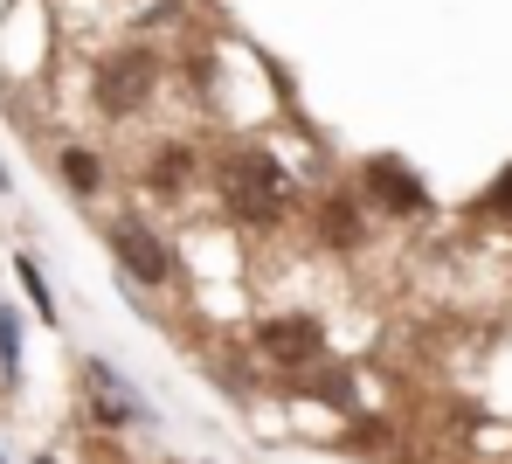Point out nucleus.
I'll return each mask as SVG.
<instances>
[{"mask_svg": "<svg viewBox=\"0 0 512 464\" xmlns=\"http://www.w3.org/2000/svg\"><path fill=\"white\" fill-rule=\"evenodd\" d=\"M222 208L243 222H277L291 208V181L263 146H229L222 153Z\"/></svg>", "mask_w": 512, "mask_h": 464, "instance_id": "nucleus-1", "label": "nucleus"}, {"mask_svg": "<svg viewBox=\"0 0 512 464\" xmlns=\"http://www.w3.org/2000/svg\"><path fill=\"white\" fill-rule=\"evenodd\" d=\"M160 91V56L153 49H118V56H104L97 63V111L104 118H132V111H146Z\"/></svg>", "mask_w": 512, "mask_h": 464, "instance_id": "nucleus-2", "label": "nucleus"}, {"mask_svg": "<svg viewBox=\"0 0 512 464\" xmlns=\"http://www.w3.org/2000/svg\"><path fill=\"white\" fill-rule=\"evenodd\" d=\"M111 257H118L139 284H167L173 278V257H167V243H160V229H146L139 215H118V222H111Z\"/></svg>", "mask_w": 512, "mask_h": 464, "instance_id": "nucleus-3", "label": "nucleus"}, {"mask_svg": "<svg viewBox=\"0 0 512 464\" xmlns=\"http://www.w3.org/2000/svg\"><path fill=\"white\" fill-rule=\"evenodd\" d=\"M360 187H367V201L388 208V215H423L429 208V187L416 181L402 160H388V153H374V160L360 167Z\"/></svg>", "mask_w": 512, "mask_h": 464, "instance_id": "nucleus-4", "label": "nucleus"}, {"mask_svg": "<svg viewBox=\"0 0 512 464\" xmlns=\"http://www.w3.org/2000/svg\"><path fill=\"white\" fill-rule=\"evenodd\" d=\"M263 354L277 368H312L319 361V326L312 319H270L263 326Z\"/></svg>", "mask_w": 512, "mask_h": 464, "instance_id": "nucleus-5", "label": "nucleus"}, {"mask_svg": "<svg viewBox=\"0 0 512 464\" xmlns=\"http://www.w3.org/2000/svg\"><path fill=\"white\" fill-rule=\"evenodd\" d=\"M56 167H63V181L77 187V194H97V187H104V160H97L90 146H63V160H56Z\"/></svg>", "mask_w": 512, "mask_h": 464, "instance_id": "nucleus-6", "label": "nucleus"}, {"mask_svg": "<svg viewBox=\"0 0 512 464\" xmlns=\"http://www.w3.org/2000/svg\"><path fill=\"white\" fill-rule=\"evenodd\" d=\"M326 236H333V243H360V208H353V194H333V201H326Z\"/></svg>", "mask_w": 512, "mask_h": 464, "instance_id": "nucleus-7", "label": "nucleus"}, {"mask_svg": "<svg viewBox=\"0 0 512 464\" xmlns=\"http://www.w3.org/2000/svg\"><path fill=\"white\" fill-rule=\"evenodd\" d=\"M187 174H194V146H160L153 153V181L160 187H180Z\"/></svg>", "mask_w": 512, "mask_h": 464, "instance_id": "nucleus-8", "label": "nucleus"}, {"mask_svg": "<svg viewBox=\"0 0 512 464\" xmlns=\"http://www.w3.org/2000/svg\"><path fill=\"white\" fill-rule=\"evenodd\" d=\"M14 368H21V333H14V312L0 305V374L14 381Z\"/></svg>", "mask_w": 512, "mask_h": 464, "instance_id": "nucleus-9", "label": "nucleus"}, {"mask_svg": "<svg viewBox=\"0 0 512 464\" xmlns=\"http://www.w3.org/2000/svg\"><path fill=\"white\" fill-rule=\"evenodd\" d=\"M14 278L28 284V298H35V312H42V319H56V305H49V284H42V271H35L28 257H14Z\"/></svg>", "mask_w": 512, "mask_h": 464, "instance_id": "nucleus-10", "label": "nucleus"}, {"mask_svg": "<svg viewBox=\"0 0 512 464\" xmlns=\"http://www.w3.org/2000/svg\"><path fill=\"white\" fill-rule=\"evenodd\" d=\"M312 395H319V402H333V409H340V402H353V388H346V374H312Z\"/></svg>", "mask_w": 512, "mask_h": 464, "instance_id": "nucleus-11", "label": "nucleus"}, {"mask_svg": "<svg viewBox=\"0 0 512 464\" xmlns=\"http://www.w3.org/2000/svg\"><path fill=\"white\" fill-rule=\"evenodd\" d=\"M485 208H492V215H512V167L499 174V181H492V194H485Z\"/></svg>", "mask_w": 512, "mask_h": 464, "instance_id": "nucleus-12", "label": "nucleus"}]
</instances>
